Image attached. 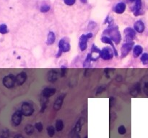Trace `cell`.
Instances as JSON below:
<instances>
[{
	"mask_svg": "<svg viewBox=\"0 0 148 138\" xmlns=\"http://www.w3.org/2000/svg\"><path fill=\"white\" fill-rule=\"evenodd\" d=\"M104 34H108V37L111 39V40L116 45H118L121 41V35L118 30V27H111L105 30Z\"/></svg>",
	"mask_w": 148,
	"mask_h": 138,
	"instance_id": "1",
	"label": "cell"
},
{
	"mask_svg": "<svg viewBox=\"0 0 148 138\" xmlns=\"http://www.w3.org/2000/svg\"><path fill=\"white\" fill-rule=\"evenodd\" d=\"M71 45L69 40L67 38H62L59 42V50L57 54L56 55V58H59L63 53H67L70 50Z\"/></svg>",
	"mask_w": 148,
	"mask_h": 138,
	"instance_id": "2",
	"label": "cell"
},
{
	"mask_svg": "<svg viewBox=\"0 0 148 138\" xmlns=\"http://www.w3.org/2000/svg\"><path fill=\"white\" fill-rule=\"evenodd\" d=\"M114 52L112 48L110 47H104L101 50L100 53V58L104 60H109L114 58Z\"/></svg>",
	"mask_w": 148,
	"mask_h": 138,
	"instance_id": "3",
	"label": "cell"
},
{
	"mask_svg": "<svg viewBox=\"0 0 148 138\" xmlns=\"http://www.w3.org/2000/svg\"><path fill=\"white\" fill-rule=\"evenodd\" d=\"M20 111L25 117H30L34 112V108L28 102H23L21 105Z\"/></svg>",
	"mask_w": 148,
	"mask_h": 138,
	"instance_id": "4",
	"label": "cell"
},
{
	"mask_svg": "<svg viewBox=\"0 0 148 138\" xmlns=\"http://www.w3.org/2000/svg\"><path fill=\"white\" fill-rule=\"evenodd\" d=\"M93 38V33H89L87 34H82L79 38V48L81 51H85L87 48V42L88 40Z\"/></svg>",
	"mask_w": 148,
	"mask_h": 138,
	"instance_id": "5",
	"label": "cell"
},
{
	"mask_svg": "<svg viewBox=\"0 0 148 138\" xmlns=\"http://www.w3.org/2000/svg\"><path fill=\"white\" fill-rule=\"evenodd\" d=\"M2 83H3V85L7 89H12L15 86V84H16L15 76L12 74L6 76L4 77Z\"/></svg>",
	"mask_w": 148,
	"mask_h": 138,
	"instance_id": "6",
	"label": "cell"
},
{
	"mask_svg": "<svg viewBox=\"0 0 148 138\" xmlns=\"http://www.w3.org/2000/svg\"><path fill=\"white\" fill-rule=\"evenodd\" d=\"M134 42H125L122 45L121 48V57L122 58L126 57L130 53L132 48H134Z\"/></svg>",
	"mask_w": 148,
	"mask_h": 138,
	"instance_id": "7",
	"label": "cell"
},
{
	"mask_svg": "<svg viewBox=\"0 0 148 138\" xmlns=\"http://www.w3.org/2000/svg\"><path fill=\"white\" fill-rule=\"evenodd\" d=\"M124 33L126 42H133V40L136 37V32H135V29H132L131 27H126V28L124 29Z\"/></svg>",
	"mask_w": 148,
	"mask_h": 138,
	"instance_id": "8",
	"label": "cell"
},
{
	"mask_svg": "<svg viewBox=\"0 0 148 138\" xmlns=\"http://www.w3.org/2000/svg\"><path fill=\"white\" fill-rule=\"evenodd\" d=\"M23 114L21 113L20 110L16 111L12 116V123L15 127L19 126L22 122Z\"/></svg>",
	"mask_w": 148,
	"mask_h": 138,
	"instance_id": "9",
	"label": "cell"
},
{
	"mask_svg": "<svg viewBox=\"0 0 148 138\" xmlns=\"http://www.w3.org/2000/svg\"><path fill=\"white\" fill-rule=\"evenodd\" d=\"M59 72L55 69H51V71H49L47 74V79L49 82L54 83L57 81L59 78Z\"/></svg>",
	"mask_w": 148,
	"mask_h": 138,
	"instance_id": "10",
	"label": "cell"
},
{
	"mask_svg": "<svg viewBox=\"0 0 148 138\" xmlns=\"http://www.w3.org/2000/svg\"><path fill=\"white\" fill-rule=\"evenodd\" d=\"M66 94H61L57 99L55 100L54 103V109L55 111H59V110L61 109V107L63 105V103H64V100H65V98Z\"/></svg>",
	"mask_w": 148,
	"mask_h": 138,
	"instance_id": "11",
	"label": "cell"
},
{
	"mask_svg": "<svg viewBox=\"0 0 148 138\" xmlns=\"http://www.w3.org/2000/svg\"><path fill=\"white\" fill-rule=\"evenodd\" d=\"M16 84L17 86H21L25 84L27 80V74L26 72H20L15 76Z\"/></svg>",
	"mask_w": 148,
	"mask_h": 138,
	"instance_id": "12",
	"label": "cell"
},
{
	"mask_svg": "<svg viewBox=\"0 0 148 138\" xmlns=\"http://www.w3.org/2000/svg\"><path fill=\"white\" fill-rule=\"evenodd\" d=\"M101 42L105 44H108V45H110L112 48V49L114 50V55L115 56H118V51H117L116 48H115V45H114V42L111 40V38L108 36H103V38H101Z\"/></svg>",
	"mask_w": 148,
	"mask_h": 138,
	"instance_id": "13",
	"label": "cell"
},
{
	"mask_svg": "<svg viewBox=\"0 0 148 138\" xmlns=\"http://www.w3.org/2000/svg\"><path fill=\"white\" fill-rule=\"evenodd\" d=\"M85 123V117H80V118L78 119V121L77 122L76 125H75V128H74V131H75V133H79L80 132V131L82 130V127H83L84 124Z\"/></svg>",
	"mask_w": 148,
	"mask_h": 138,
	"instance_id": "14",
	"label": "cell"
},
{
	"mask_svg": "<svg viewBox=\"0 0 148 138\" xmlns=\"http://www.w3.org/2000/svg\"><path fill=\"white\" fill-rule=\"evenodd\" d=\"M56 94V89L54 88H45L42 92V95L46 99L51 97V96H54Z\"/></svg>",
	"mask_w": 148,
	"mask_h": 138,
	"instance_id": "15",
	"label": "cell"
},
{
	"mask_svg": "<svg viewBox=\"0 0 148 138\" xmlns=\"http://www.w3.org/2000/svg\"><path fill=\"white\" fill-rule=\"evenodd\" d=\"M134 29L138 33H142L145 31V25L141 20H137L134 24Z\"/></svg>",
	"mask_w": 148,
	"mask_h": 138,
	"instance_id": "16",
	"label": "cell"
},
{
	"mask_svg": "<svg viewBox=\"0 0 148 138\" xmlns=\"http://www.w3.org/2000/svg\"><path fill=\"white\" fill-rule=\"evenodd\" d=\"M126 10V5L124 2H119L114 7V11L116 14H123Z\"/></svg>",
	"mask_w": 148,
	"mask_h": 138,
	"instance_id": "17",
	"label": "cell"
},
{
	"mask_svg": "<svg viewBox=\"0 0 148 138\" xmlns=\"http://www.w3.org/2000/svg\"><path fill=\"white\" fill-rule=\"evenodd\" d=\"M142 52H143V48H142L141 45H137L135 46H134L133 48V56L134 58H137L139 57L140 56H142Z\"/></svg>",
	"mask_w": 148,
	"mask_h": 138,
	"instance_id": "18",
	"label": "cell"
},
{
	"mask_svg": "<svg viewBox=\"0 0 148 138\" xmlns=\"http://www.w3.org/2000/svg\"><path fill=\"white\" fill-rule=\"evenodd\" d=\"M140 92V85L139 84H136L135 86H133L130 90V94L132 96L136 97L139 95Z\"/></svg>",
	"mask_w": 148,
	"mask_h": 138,
	"instance_id": "19",
	"label": "cell"
},
{
	"mask_svg": "<svg viewBox=\"0 0 148 138\" xmlns=\"http://www.w3.org/2000/svg\"><path fill=\"white\" fill-rule=\"evenodd\" d=\"M55 40H56L55 33L52 31H50L48 34V36H47L46 44L48 45H51L55 42Z\"/></svg>",
	"mask_w": 148,
	"mask_h": 138,
	"instance_id": "20",
	"label": "cell"
},
{
	"mask_svg": "<svg viewBox=\"0 0 148 138\" xmlns=\"http://www.w3.org/2000/svg\"><path fill=\"white\" fill-rule=\"evenodd\" d=\"M25 132L28 136H31L35 132V127L33 125H30V124L26 125V127H25Z\"/></svg>",
	"mask_w": 148,
	"mask_h": 138,
	"instance_id": "21",
	"label": "cell"
},
{
	"mask_svg": "<svg viewBox=\"0 0 148 138\" xmlns=\"http://www.w3.org/2000/svg\"><path fill=\"white\" fill-rule=\"evenodd\" d=\"M64 128H65V124H64L63 120H57V122H56L55 123L56 131H57V132H61V131H62L63 129H64Z\"/></svg>",
	"mask_w": 148,
	"mask_h": 138,
	"instance_id": "22",
	"label": "cell"
},
{
	"mask_svg": "<svg viewBox=\"0 0 148 138\" xmlns=\"http://www.w3.org/2000/svg\"><path fill=\"white\" fill-rule=\"evenodd\" d=\"M92 61H93V60H92L91 55H90V53H88V54L87 55V57H86L85 60V61H84L83 63V67L85 68L90 67Z\"/></svg>",
	"mask_w": 148,
	"mask_h": 138,
	"instance_id": "23",
	"label": "cell"
},
{
	"mask_svg": "<svg viewBox=\"0 0 148 138\" xmlns=\"http://www.w3.org/2000/svg\"><path fill=\"white\" fill-rule=\"evenodd\" d=\"M141 9H142V0H136L135 15H139V14H140Z\"/></svg>",
	"mask_w": 148,
	"mask_h": 138,
	"instance_id": "24",
	"label": "cell"
},
{
	"mask_svg": "<svg viewBox=\"0 0 148 138\" xmlns=\"http://www.w3.org/2000/svg\"><path fill=\"white\" fill-rule=\"evenodd\" d=\"M46 131L48 136H49L50 137H53L54 136V135H55L56 129L54 127L51 126V125H50V126H48V127H47L46 129Z\"/></svg>",
	"mask_w": 148,
	"mask_h": 138,
	"instance_id": "25",
	"label": "cell"
},
{
	"mask_svg": "<svg viewBox=\"0 0 148 138\" xmlns=\"http://www.w3.org/2000/svg\"><path fill=\"white\" fill-rule=\"evenodd\" d=\"M100 51H101V50H100L99 48H98V47L96 46L95 44H93V45H92V48H91V53H90V54L91 55L96 54L97 56H100Z\"/></svg>",
	"mask_w": 148,
	"mask_h": 138,
	"instance_id": "26",
	"label": "cell"
},
{
	"mask_svg": "<svg viewBox=\"0 0 148 138\" xmlns=\"http://www.w3.org/2000/svg\"><path fill=\"white\" fill-rule=\"evenodd\" d=\"M140 60L143 65H148V53H142L140 57Z\"/></svg>",
	"mask_w": 148,
	"mask_h": 138,
	"instance_id": "27",
	"label": "cell"
},
{
	"mask_svg": "<svg viewBox=\"0 0 148 138\" xmlns=\"http://www.w3.org/2000/svg\"><path fill=\"white\" fill-rule=\"evenodd\" d=\"M9 131L7 129H4L0 132V138H9Z\"/></svg>",
	"mask_w": 148,
	"mask_h": 138,
	"instance_id": "28",
	"label": "cell"
},
{
	"mask_svg": "<svg viewBox=\"0 0 148 138\" xmlns=\"http://www.w3.org/2000/svg\"><path fill=\"white\" fill-rule=\"evenodd\" d=\"M8 32H9V30H8V27L5 24L0 25V33H1V34H7Z\"/></svg>",
	"mask_w": 148,
	"mask_h": 138,
	"instance_id": "29",
	"label": "cell"
},
{
	"mask_svg": "<svg viewBox=\"0 0 148 138\" xmlns=\"http://www.w3.org/2000/svg\"><path fill=\"white\" fill-rule=\"evenodd\" d=\"M34 127L35 129H36L38 132H41L42 131L44 130V125H43V124L40 122H36V123L35 124Z\"/></svg>",
	"mask_w": 148,
	"mask_h": 138,
	"instance_id": "30",
	"label": "cell"
},
{
	"mask_svg": "<svg viewBox=\"0 0 148 138\" xmlns=\"http://www.w3.org/2000/svg\"><path fill=\"white\" fill-rule=\"evenodd\" d=\"M118 132L119 135H124L126 133V129L124 125H120L118 127Z\"/></svg>",
	"mask_w": 148,
	"mask_h": 138,
	"instance_id": "31",
	"label": "cell"
},
{
	"mask_svg": "<svg viewBox=\"0 0 148 138\" xmlns=\"http://www.w3.org/2000/svg\"><path fill=\"white\" fill-rule=\"evenodd\" d=\"M50 7L48 6V5H43V6H41V7H40V12H43V13H45V12H48V11L50 10Z\"/></svg>",
	"mask_w": 148,
	"mask_h": 138,
	"instance_id": "32",
	"label": "cell"
},
{
	"mask_svg": "<svg viewBox=\"0 0 148 138\" xmlns=\"http://www.w3.org/2000/svg\"><path fill=\"white\" fill-rule=\"evenodd\" d=\"M64 2L65 3V5H68V6H72V5H75L76 0H64Z\"/></svg>",
	"mask_w": 148,
	"mask_h": 138,
	"instance_id": "33",
	"label": "cell"
},
{
	"mask_svg": "<svg viewBox=\"0 0 148 138\" xmlns=\"http://www.w3.org/2000/svg\"><path fill=\"white\" fill-rule=\"evenodd\" d=\"M66 71L67 68L65 67V66H61V72H60V74H61V76H65V75H66Z\"/></svg>",
	"mask_w": 148,
	"mask_h": 138,
	"instance_id": "34",
	"label": "cell"
},
{
	"mask_svg": "<svg viewBox=\"0 0 148 138\" xmlns=\"http://www.w3.org/2000/svg\"><path fill=\"white\" fill-rule=\"evenodd\" d=\"M105 89H106V86H100V87L98 89L97 93H96V94H101L102 92H104Z\"/></svg>",
	"mask_w": 148,
	"mask_h": 138,
	"instance_id": "35",
	"label": "cell"
},
{
	"mask_svg": "<svg viewBox=\"0 0 148 138\" xmlns=\"http://www.w3.org/2000/svg\"><path fill=\"white\" fill-rule=\"evenodd\" d=\"M47 107V102H44V103L42 104L41 105V110H40V112L41 113H44V111H46V109Z\"/></svg>",
	"mask_w": 148,
	"mask_h": 138,
	"instance_id": "36",
	"label": "cell"
},
{
	"mask_svg": "<svg viewBox=\"0 0 148 138\" xmlns=\"http://www.w3.org/2000/svg\"><path fill=\"white\" fill-rule=\"evenodd\" d=\"M144 93L148 96V82H146L144 85Z\"/></svg>",
	"mask_w": 148,
	"mask_h": 138,
	"instance_id": "37",
	"label": "cell"
},
{
	"mask_svg": "<svg viewBox=\"0 0 148 138\" xmlns=\"http://www.w3.org/2000/svg\"><path fill=\"white\" fill-rule=\"evenodd\" d=\"M15 138H24V137L21 134H17V135H15Z\"/></svg>",
	"mask_w": 148,
	"mask_h": 138,
	"instance_id": "38",
	"label": "cell"
},
{
	"mask_svg": "<svg viewBox=\"0 0 148 138\" xmlns=\"http://www.w3.org/2000/svg\"><path fill=\"white\" fill-rule=\"evenodd\" d=\"M80 1L82 2V3H84V4L87 3V0H80Z\"/></svg>",
	"mask_w": 148,
	"mask_h": 138,
	"instance_id": "39",
	"label": "cell"
},
{
	"mask_svg": "<svg viewBox=\"0 0 148 138\" xmlns=\"http://www.w3.org/2000/svg\"><path fill=\"white\" fill-rule=\"evenodd\" d=\"M134 1H136V0H129V2H134Z\"/></svg>",
	"mask_w": 148,
	"mask_h": 138,
	"instance_id": "40",
	"label": "cell"
},
{
	"mask_svg": "<svg viewBox=\"0 0 148 138\" xmlns=\"http://www.w3.org/2000/svg\"><path fill=\"white\" fill-rule=\"evenodd\" d=\"M84 138H87V136H85V137H84Z\"/></svg>",
	"mask_w": 148,
	"mask_h": 138,
	"instance_id": "41",
	"label": "cell"
}]
</instances>
